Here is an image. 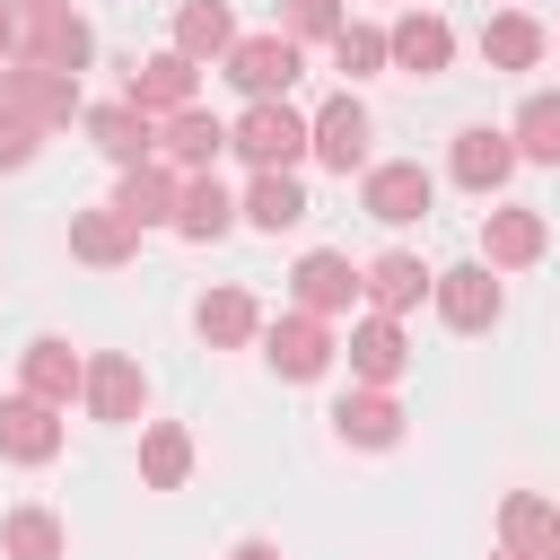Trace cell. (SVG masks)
I'll return each mask as SVG.
<instances>
[{"instance_id":"obj_33","label":"cell","mask_w":560,"mask_h":560,"mask_svg":"<svg viewBox=\"0 0 560 560\" xmlns=\"http://www.w3.org/2000/svg\"><path fill=\"white\" fill-rule=\"evenodd\" d=\"M332 61H341L350 79H376V70H385V26H350V18H341V35H332Z\"/></svg>"},{"instance_id":"obj_26","label":"cell","mask_w":560,"mask_h":560,"mask_svg":"<svg viewBox=\"0 0 560 560\" xmlns=\"http://www.w3.org/2000/svg\"><path fill=\"white\" fill-rule=\"evenodd\" d=\"M236 219H245V228H262V236L298 228V219H306V192H298V175H254V184H245V201H236Z\"/></svg>"},{"instance_id":"obj_15","label":"cell","mask_w":560,"mask_h":560,"mask_svg":"<svg viewBox=\"0 0 560 560\" xmlns=\"http://www.w3.org/2000/svg\"><path fill=\"white\" fill-rule=\"evenodd\" d=\"M446 175H455L464 192H499V184L516 175V140L490 131V122H472V131H455V149H446Z\"/></svg>"},{"instance_id":"obj_9","label":"cell","mask_w":560,"mask_h":560,"mask_svg":"<svg viewBox=\"0 0 560 560\" xmlns=\"http://www.w3.org/2000/svg\"><path fill=\"white\" fill-rule=\"evenodd\" d=\"M228 79H236L254 105H271V96H289V79H298V44H289L280 26H271V35H236Z\"/></svg>"},{"instance_id":"obj_12","label":"cell","mask_w":560,"mask_h":560,"mask_svg":"<svg viewBox=\"0 0 560 560\" xmlns=\"http://www.w3.org/2000/svg\"><path fill=\"white\" fill-rule=\"evenodd\" d=\"M385 61H394V70H411V79H438V70L455 61V26H446L438 9H411V18H394V26H385Z\"/></svg>"},{"instance_id":"obj_30","label":"cell","mask_w":560,"mask_h":560,"mask_svg":"<svg viewBox=\"0 0 560 560\" xmlns=\"http://www.w3.org/2000/svg\"><path fill=\"white\" fill-rule=\"evenodd\" d=\"M542 44H551V35H542L534 18H516V9L481 26V61H490V70H534V61H542Z\"/></svg>"},{"instance_id":"obj_21","label":"cell","mask_w":560,"mask_h":560,"mask_svg":"<svg viewBox=\"0 0 560 560\" xmlns=\"http://www.w3.org/2000/svg\"><path fill=\"white\" fill-rule=\"evenodd\" d=\"M341 350H350V376H359V385H376V394H385V385L411 368V341H402V324H394V315L350 324V341H341Z\"/></svg>"},{"instance_id":"obj_13","label":"cell","mask_w":560,"mask_h":560,"mask_svg":"<svg viewBox=\"0 0 560 560\" xmlns=\"http://www.w3.org/2000/svg\"><path fill=\"white\" fill-rule=\"evenodd\" d=\"M175 184H184V175L158 166V158H149V166H122V184H114L105 210H114L131 236H140V228H175Z\"/></svg>"},{"instance_id":"obj_36","label":"cell","mask_w":560,"mask_h":560,"mask_svg":"<svg viewBox=\"0 0 560 560\" xmlns=\"http://www.w3.org/2000/svg\"><path fill=\"white\" fill-rule=\"evenodd\" d=\"M228 560H280V542H262V534H245V542H236Z\"/></svg>"},{"instance_id":"obj_4","label":"cell","mask_w":560,"mask_h":560,"mask_svg":"<svg viewBox=\"0 0 560 560\" xmlns=\"http://www.w3.org/2000/svg\"><path fill=\"white\" fill-rule=\"evenodd\" d=\"M88 52H96V35H88V18L79 9H18V52L9 61H44V70H88Z\"/></svg>"},{"instance_id":"obj_6","label":"cell","mask_w":560,"mask_h":560,"mask_svg":"<svg viewBox=\"0 0 560 560\" xmlns=\"http://www.w3.org/2000/svg\"><path fill=\"white\" fill-rule=\"evenodd\" d=\"M368 131H376V122H368V105L341 88V96L306 122V158H315V166H332V175H350V166H368Z\"/></svg>"},{"instance_id":"obj_34","label":"cell","mask_w":560,"mask_h":560,"mask_svg":"<svg viewBox=\"0 0 560 560\" xmlns=\"http://www.w3.org/2000/svg\"><path fill=\"white\" fill-rule=\"evenodd\" d=\"M280 35L289 44H306V35H341V0H280Z\"/></svg>"},{"instance_id":"obj_18","label":"cell","mask_w":560,"mask_h":560,"mask_svg":"<svg viewBox=\"0 0 560 560\" xmlns=\"http://www.w3.org/2000/svg\"><path fill=\"white\" fill-rule=\"evenodd\" d=\"M79 122H88V140H96L114 166H149V158H158V122H149L140 105H122V96H114V105H88Z\"/></svg>"},{"instance_id":"obj_8","label":"cell","mask_w":560,"mask_h":560,"mask_svg":"<svg viewBox=\"0 0 560 560\" xmlns=\"http://www.w3.org/2000/svg\"><path fill=\"white\" fill-rule=\"evenodd\" d=\"M79 402H88V420H140V402H149V376H140V359H122V350H96L88 359V376H79Z\"/></svg>"},{"instance_id":"obj_3","label":"cell","mask_w":560,"mask_h":560,"mask_svg":"<svg viewBox=\"0 0 560 560\" xmlns=\"http://www.w3.org/2000/svg\"><path fill=\"white\" fill-rule=\"evenodd\" d=\"M0 105L26 114L35 131H61L70 114H88L79 105V79L70 70H44V61H0Z\"/></svg>"},{"instance_id":"obj_7","label":"cell","mask_w":560,"mask_h":560,"mask_svg":"<svg viewBox=\"0 0 560 560\" xmlns=\"http://www.w3.org/2000/svg\"><path fill=\"white\" fill-rule=\"evenodd\" d=\"M429 298H438V315H446L455 332H490V324H499V306H508L490 262H455V271H438V280H429Z\"/></svg>"},{"instance_id":"obj_31","label":"cell","mask_w":560,"mask_h":560,"mask_svg":"<svg viewBox=\"0 0 560 560\" xmlns=\"http://www.w3.org/2000/svg\"><path fill=\"white\" fill-rule=\"evenodd\" d=\"M0 560H61V516L52 508H9L0 516Z\"/></svg>"},{"instance_id":"obj_25","label":"cell","mask_w":560,"mask_h":560,"mask_svg":"<svg viewBox=\"0 0 560 560\" xmlns=\"http://www.w3.org/2000/svg\"><path fill=\"white\" fill-rule=\"evenodd\" d=\"M332 429H341L350 446H402V402L376 394V385H359V394L332 402Z\"/></svg>"},{"instance_id":"obj_28","label":"cell","mask_w":560,"mask_h":560,"mask_svg":"<svg viewBox=\"0 0 560 560\" xmlns=\"http://www.w3.org/2000/svg\"><path fill=\"white\" fill-rule=\"evenodd\" d=\"M131 228L114 219V210H70V254L79 262H96V271H114V262H131Z\"/></svg>"},{"instance_id":"obj_22","label":"cell","mask_w":560,"mask_h":560,"mask_svg":"<svg viewBox=\"0 0 560 560\" xmlns=\"http://www.w3.org/2000/svg\"><path fill=\"white\" fill-rule=\"evenodd\" d=\"M542 245H551L542 210H490L481 219V262L490 271H525V262H542Z\"/></svg>"},{"instance_id":"obj_35","label":"cell","mask_w":560,"mask_h":560,"mask_svg":"<svg viewBox=\"0 0 560 560\" xmlns=\"http://www.w3.org/2000/svg\"><path fill=\"white\" fill-rule=\"evenodd\" d=\"M35 149H44V131H35L26 114L0 105V166H35Z\"/></svg>"},{"instance_id":"obj_24","label":"cell","mask_w":560,"mask_h":560,"mask_svg":"<svg viewBox=\"0 0 560 560\" xmlns=\"http://www.w3.org/2000/svg\"><path fill=\"white\" fill-rule=\"evenodd\" d=\"M175 52L201 70V61H228L236 52V18H228V0H184L175 9Z\"/></svg>"},{"instance_id":"obj_29","label":"cell","mask_w":560,"mask_h":560,"mask_svg":"<svg viewBox=\"0 0 560 560\" xmlns=\"http://www.w3.org/2000/svg\"><path fill=\"white\" fill-rule=\"evenodd\" d=\"M184 472H192V438L175 420H149L140 429V481L149 490H184Z\"/></svg>"},{"instance_id":"obj_23","label":"cell","mask_w":560,"mask_h":560,"mask_svg":"<svg viewBox=\"0 0 560 560\" xmlns=\"http://www.w3.org/2000/svg\"><path fill=\"white\" fill-rule=\"evenodd\" d=\"M228 228H236V192H228L219 175H184V184H175V236L210 245V236H228Z\"/></svg>"},{"instance_id":"obj_1","label":"cell","mask_w":560,"mask_h":560,"mask_svg":"<svg viewBox=\"0 0 560 560\" xmlns=\"http://www.w3.org/2000/svg\"><path fill=\"white\" fill-rule=\"evenodd\" d=\"M228 149H236L254 175H289V166L306 158V114H289V96H271V105H245V114L228 122Z\"/></svg>"},{"instance_id":"obj_19","label":"cell","mask_w":560,"mask_h":560,"mask_svg":"<svg viewBox=\"0 0 560 560\" xmlns=\"http://www.w3.org/2000/svg\"><path fill=\"white\" fill-rule=\"evenodd\" d=\"M228 149V122L219 114H201V105H184V114H166L158 122V166H184V175H210V158Z\"/></svg>"},{"instance_id":"obj_14","label":"cell","mask_w":560,"mask_h":560,"mask_svg":"<svg viewBox=\"0 0 560 560\" xmlns=\"http://www.w3.org/2000/svg\"><path fill=\"white\" fill-rule=\"evenodd\" d=\"M79 376H88V359H79V350H70L61 332H35V341L18 350V394L52 402V411H61L70 394H79Z\"/></svg>"},{"instance_id":"obj_11","label":"cell","mask_w":560,"mask_h":560,"mask_svg":"<svg viewBox=\"0 0 560 560\" xmlns=\"http://www.w3.org/2000/svg\"><path fill=\"white\" fill-rule=\"evenodd\" d=\"M499 551L508 560H560V508L542 490H508L499 499Z\"/></svg>"},{"instance_id":"obj_32","label":"cell","mask_w":560,"mask_h":560,"mask_svg":"<svg viewBox=\"0 0 560 560\" xmlns=\"http://www.w3.org/2000/svg\"><path fill=\"white\" fill-rule=\"evenodd\" d=\"M508 140H516V158L560 166V96H551V88H542V96H525V105H516V122H508Z\"/></svg>"},{"instance_id":"obj_37","label":"cell","mask_w":560,"mask_h":560,"mask_svg":"<svg viewBox=\"0 0 560 560\" xmlns=\"http://www.w3.org/2000/svg\"><path fill=\"white\" fill-rule=\"evenodd\" d=\"M9 52H18V9L0 0V61H9Z\"/></svg>"},{"instance_id":"obj_10","label":"cell","mask_w":560,"mask_h":560,"mask_svg":"<svg viewBox=\"0 0 560 560\" xmlns=\"http://www.w3.org/2000/svg\"><path fill=\"white\" fill-rule=\"evenodd\" d=\"M192 88H201V70L166 44V52H149V61H131V88H122V105H140L149 122H166V114H184L192 105Z\"/></svg>"},{"instance_id":"obj_17","label":"cell","mask_w":560,"mask_h":560,"mask_svg":"<svg viewBox=\"0 0 560 560\" xmlns=\"http://www.w3.org/2000/svg\"><path fill=\"white\" fill-rule=\"evenodd\" d=\"M0 455L9 464H52L61 455V411L35 402V394H9L0 402Z\"/></svg>"},{"instance_id":"obj_27","label":"cell","mask_w":560,"mask_h":560,"mask_svg":"<svg viewBox=\"0 0 560 560\" xmlns=\"http://www.w3.org/2000/svg\"><path fill=\"white\" fill-rule=\"evenodd\" d=\"M192 324H201V341H210V350H236V341H254V332H262V306H254L245 289H210V298L192 306Z\"/></svg>"},{"instance_id":"obj_20","label":"cell","mask_w":560,"mask_h":560,"mask_svg":"<svg viewBox=\"0 0 560 560\" xmlns=\"http://www.w3.org/2000/svg\"><path fill=\"white\" fill-rule=\"evenodd\" d=\"M429 280H438V271H429L420 254H376V262L359 271V298H368L376 315H394V324H402V315L429 298Z\"/></svg>"},{"instance_id":"obj_5","label":"cell","mask_w":560,"mask_h":560,"mask_svg":"<svg viewBox=\"0 0 560 560\" xmlns=\"http://www.w3.org/2000/svg\"><path fill=\"white\" fill-rule=\"evenodd\" d=\"M262 359H271V376L315 385V376L341 359V341H332V324H324V315H280V324H262Z\"/></svg>"},{"instance_id":"obj_16","label":"cell","mask_w":560,"mask_h":560,"mask_svg":"<svg viewBox=\"0 0 560 560\" xmlns=\"http://www.w3.org/2000/svg\"><path fill=\"white\" fill-rule=\"evenodd\" d=\"M289 298H298V315H350V298H359V271H350V254H298V271H289Z\"/></svg>"},{"instance_id":"obj_2","label":"cell","mask_w":560,"mask_h":560,"mask_svg":"<svg viewBox=\"0 0 560 560\" xmlns=\"http://www.w3.org/2000/svg\"><path fill=\"white\" fill-rule=\"evenodd\" d=\"M429 201H438V175L420 158H385V166L359 175V210L376 228H411V219H429Z\"/></svg>"},{"instance_id":"obj_38","label":"cell","mask_w":560,"mask_h":560,"mask_svg":"<svg viewBox=\"0 0 560 560\" xmlns=\"http://www.w3.org/2000/svg\"><path fill=\"white\" fill-rule=\"evenodd\" d=\"M499 560H508V551H499Z\"/></svg>"}]
</instances>
